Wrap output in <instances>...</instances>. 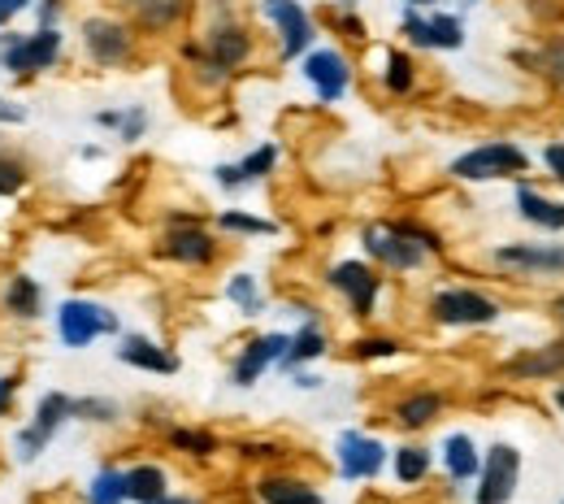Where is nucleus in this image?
<instances>
[{
	"label": "nucleus",
	"mask_w": 564,
	"mask_h": 504,
	"mask_svg": "<svg viewBox=\"0 0 564 504\" xmlns=\"http://www.w3.org/2000/svg\"><path fill=\"white\" fill-rule=\"evenodd\" d=\"M261 57L257 26L243 13L205 18L200 31L178 40V66L196 96H221L239 74H248Z\"/></svg>",
	"instance_id": "obj_1"
},
{
	"label": "nucleus",
	"mask_w": 564,
	"mask_h": 504,
	"mask_svg": "<svg viewBox=\"0 0 564 504\" xmlns=\"http://www.w3.org/2000/svg\"><path fill=\"white\" fill-rule=\"evenodd\" d=\"M356 248L387 279H417L447 261V235L422 214L369 217L356 226Z\"/></svg>",
	"instance_id": "obj_2"
},
{
	"label": "nucleus",
	"mask_w": 564,
	"mask_h": 504,
	"mask_svg": "<svg viewBox=\"0 0 564 504\" xmlns=\"http://www.w3.org/2000/svg\"><path fill=\"white\" fill-rule=\"evenodd\" d=\"M226 257V239L213 230V217L200 210H165L152 239V261L174 266L183 275H209Z\"/></svg>",
	"instance_id": "obj_3"
},
{
	"label": "nucleus",
	"mask_w": 564,
	"mask_h": 504,
	"mask_svg": "<svg viewBox=\"0 0 564 504\" xmlns=\"http://www.w3.org/2000/svg\"><path fill=\"white\" fill-rule=\"evenodd\" d=\"M508 304L482 283H434L422 300V318L430 331H447V335H474V331H491L503 322Z\"/></svg>",
	"instance_id": "obj_4"
},
{
	"label": "nucleus",
	"mask_w": 564,
	"mask_h": 504,
	"mask_svg": "<svg viewBox=\"0 0 564 504\" xmlns=\"http://www.w3.org/2000/svg\"><path fill=\"white\" fill-rule=\"evenodd\" d=\"M322 288L339 300V309L352 318L356 326H373L382 318L391 279L369 261V257H330L322 266Z\"/></svg>",
	"instance_id": "obj_5"
},
{
	"label": "nucleus",
	"mask_w": 564,
	"mask_h": 504,
	"mask_svg": "<svg viewBox=\"0 0 564 504\" xmlns=\"http://www.w3.org/2000/svg\"><path fill=\"white\" fill-rule=\"evenodd\" d=\"M78 57L91 66V71L105 74H122L135 71L143 57V35L122 18V13H83L78 18Z\"/></svg>",
	"instance_id": "obj_6"
},
{
	"label": "nucleus",
	"mask_w": 564,
	"mask_h": 504,
	"mask_svg": "<svg viewBox=\"0 0 564 504\" xmlns=\"http://www.w3.org/2000/svg\"><path fill=\"white\" fill-rule=\"evenodd\" d=\"M534 170V157L521 140H508V136H495V140H478V144L460 148L452 161H447V179L460 183V187H491V183H517V179H530Z\"/></svg>",
	"instance_id": "obj_7"
},
{
	"label": "nucleus",
	"mask_w": 564,
	"mask_h": 504,
	"mask_svg": "<svg viewBox=\"0 0 564 504\" xmlns=\"http://www.w3.org/2000/svg\"><path fill=\"white\" fill-rule=\"evenodd\" d=\"M70 35L62 26H31V31H0V74L13 83H35L66 66Z\"/></svg>",
	"instance_id": "obj_8"
},
{
	"label": "nucleus",
	"mask_w": 564,
	"mask_h": 504,
	"mask_svg": "<svg viewBox=\"0 0 564 504\" xmlns=\"http://www.w3.org/2000/svg\"><path fill=\"white\" fill-rule=\"evenodd\" d=\"M122 331H127L122 326V313L109 300H100V296L74 291V296H62L53 304V335H57V344L66 353H87L91 344L118 340Z\"/></svg>",
	"instance_id": "obj_9"
},
{
	"label": "nucleus",
	"mask_w": 564,
	"mask_h": 504,
	"mask_svg": "<svg viewBox=\"0 0 564 504\" xmlns=\"http://www.w3.org/2000/svg\"><path fill=\"white\" fill-rule=\"evenodd\" d=\"M487 266L512 283H564V239H499L487 248Z\"/></svg>",
	"instance_id": "obj_10"
},
{
	"label": "nucleus",
	"mask_w": 564,
	"mask_h": 504,
	"mask_svg": "<svg viewBox=\"0 0 564 504\" xmlns=\"http://www.w3.org/2000/svg\"><path fill=\"white\" fill-rule=\"evenodd\" d=\"M74 422V396L70 392H62V387H48V392H40L35 396V405H31V414L13 427L9 435V457L18 461V465H35L57 439L62 431Z\"/></svg>",
	"instance_id": "obj_11"
},
{
	"label": "nucleus",
	"mask_w": 564,
	"mask_h": 504,
	"mask_svg": "<svg viewBox=\"0 0 564 504\" xmlns=\"http://www.w3.org/2000/svg\"><path fill=\"white\" fill-rule=\"evenodd\" d=\"M295 71L304 78V87L313 92V105H322V109L344 105L356 92V78H360V66H356L352 49H344V44H335V40L308 49V53L295 62Z\"/></svg>",
	"instance_id": "obj_12"
},
{
	"label": "nucleus",
	"mask_w": 564,
	"mask_h": 504,
	"mask_svg": "<svg viewBox=\"0 0 564 504\" xmlns=\"http://www.w3.org/2000/svg\"><path fill=\"white\" fill-rule=\"evenodd\" d=\"M395 35L417 57L422 53H443L447 57V53H460L469 44V22H465L460 9H447V4H438V9H409L404 4L400 22H395Z\"/></svg>",
	"instance_id": "obj_13"
},
{
	"label": "nucleus",
	"mask_w": 564,
	"mask_h": 504,
	"mask_svg": "<svg viewBox=\"0 0 564 504\" xmlns=\"http://www.w3.org/2000/svg\"><path fill=\"white\" fill-rule=\"evenodd\" d=\"M257 18L270 26L279 66H295L308 49L322 44V22L304 0H257Z\"/></svg>",
	"instance_id": "obj_14"
},
{
	"label": "nucleus",
	"mask_w": 564,
	"mask_h": 504,
	"mask_svg": "<svg viewBox=\"0 0 564 504\" xmlns=\"http://www.w3.org/2000/svg\"><path fill=\"white\" fill-rule=\"evenodd\" d=\"M387 461H391V443L369 427H344L335 435V448H330V465L339 474V483H378L387 474Z\"/></svg>",
	"instance_id": "obj_15"
},
{
	"label": "nucleus",
	"mask_w": 564,
	"mask_h": 504,
	"mask_svg": "<svg viewBox=\"0 0 564 504\" xmlns=\"http://www.w3.org/2000/svg\"><path fill=\"white\" fill-rule=\"evenodd\" d=\"M521 474H525V452L508 439H495L482 448V470L474 479L469 504H512L521 492Z\"/></svg>",
	"instance_id": "obj_16"
},
{
	"label": "nucleus",
	"mask_w": 564,
	"mask_h": 504,
	"mask_svg": "<svg viewBox=\"0 0 564 504\" xmlns=\"http://www.w3.org/2000/svg\"><path fill=\"white\" fill-rule=\"evenodd\" d=\"M452 409V392L438 387V383H413V387H400L391 400H387V422L400 435H425L434 431Z\"/></svg>",
	"instance_id": "obj_17"
},
{
	"label": "nucleus",
	"mask_w": 564,
	"mask_h": 504,
	"mask_svg": "<svg viewBox=\"0 0 564 504\" xmlns=\"http://www.w3.org/2000/svg\"><path fill=\"white\" fill-rule=\"evenodd\" d=\"M286 335L291 331H252L226 365V383L235 392H252L257 383H265L270 374H279L282 357H286Z\"/></svg>",
	"instance_id": "obj_18"
},
{
	"label": "nucleus",
	"mask_w": 564,
	"mask_h": 504,
	"mask_svg": "<svg viewBox=\"0 0 564 504\" xmlns=\"http://www.w3.org/2000/svg\"><path fill=\"white\" fill-rule=\"evenodd\" d=\"M248 501L252 504H330L322 483L295 465H274V470H257L248 483Z\"/></svg>",
	"instance_id": "obj_19"
},
{
	"label": "nucleus",
	"mask_w": 564,
	"mask_h": 504,
	"mask_svg": "<svg viewBox=\"0 0 564 504\" xmlns=\"http://www.w3.org/2000/svg\"><path fill=\"white\" fill-rule=\"evenodd\" d=\"M118 13L143 40H170V35H183L192 26L196 0H118Z\"/></svg>",
	"instance_id": "obj_20"
},
{
	"label": "nucleus",
	"mask_w": 564,
	"mask_h": 504,
	"mask_svg": "<svg viewBox=\"0 0 564 504\" xmlns=\"http://www.w3.org/2000/svg\"><path fill=\"white\" fill-rule=\"evenodd\" d=\"M0 318L13 326H35L48 318V288L31 270L13 266L0 275Z\"/></svg>",
	"instance_id": "obj_21"
},
{
	"label": "nucleus",
	"mask_w": 564,
	"mask_h": 504,
	"mask_svg": "<svg viewBox=\"0 0 564 504\" xmlns=\"http://www.w3.org/2000/svg\"><path fill=\"white\" fill-rule=\"evenodd\" d=\"M113 357H118V365H127L135 374H148V378H174L183 369L178 348H170L165 340H156L148 331H122L113 340Z\"/></svg>",
	"instance_id": "obj_22"
},
{
	"label": "nucleus",
	"mask_w": 564,
	"mask_h": 504,
	"mask_svg": "<svg viewBox=\"0 0 564 504\" xmlns=\"http://www.w3.org/2000/svg\"><path fill=\"white\" fill-rule=\"evenodd\" d=\"M373 83H378V92H382L387 100H395V105L417 100V96H422V83H425L422 57H417L413 49H404V44H387V49H378Z\"/></svg>",
	"instance_id": "obj_23"
},
{
	"label": "nucleus",
	"mask_w": 564,
	"mask_h": 504,
	"mask_svg": "<svg viewBox=\"0 0 564 504\" xmlns=\"http://www.w3.org/2000/svg\"><path fill=\"white\" fill-rule=\"evenodd\" d=\"M499 378L503 383H521V387L564 378V335L561 340H547V344H530V348L508 353V357L499 361Z\"/></svg>",
	"instance_id": "obj_24"
},
{
	"label": "nucleus",
	"mask_w": 564,
	"mask_h": 504,
	"mask_svg": "<svg viewBox=\"0 0 564 504\" xmlns=\"http://www.w3.org/2000/svg\"><path fill=\"white\" fill-rule=\"evenodd\" d=\"M508 62L521 74H534L552 96H564V31H547L525 49H512Z\"/></svg>",
	"instance_id": "obj_25"
},
{
	"label": "nucleus",
	"mask_w": 564,
	"mask_h": 504,
	"mask_svg": "<svg viewBox=\"0 0 564 504\" xmlns=\"http://www.w3.org/2000/svg\"><path fill=\"white\" fill-rule=\"evenodd\" d=\"M512 214L539 235H564V196H552L534 179L512 183Z\"/></svg>",
	"instance_id": "obj_26"
},
{
	"label": "nucleus",
	"mask_w": 564,
	"mask_h": 504,
	"mask_svg": "<svg viewBox=\"0 0 564 504\" xmlns=\"http://www.w3.org/2000/svg\"><path fill=\"white\" fill-rule=\"evenodd\" d=\"M438 470V457L434 448L425 443L422 435H404L400 443H391V461H387V474L400 492H422L425 483L434 479Z\"/></svg>",
	"instance_id": "obj_27"
},
{
	"label": "nucleus",
	"mask_w": 564,
	"mask_h": 504,
	"mask_svg": "<svg viewBox=\"0 0 564 504\" xmlns=\"http://www.w3.org/2000/svg\"><path fill=\"white\" fill-rule=\"evenodd\" d=\"M335 353V335H330V322L326 318H304L291 326L286 335V357H282L279 374H295V369H313Z\"/></svg>",
	"instance_id": "obj_28"
},
{
	"label": "nucleus",
	"mask_w": 564,
	"mask_h": 504,
	"mask_svg": "<svg viewBox=\"0 0 564 504\" xmlns=\"http://www.w3.org/2000/svg\"><path fill=\"white\" fill-rule=\"evenodd\" d=\"M434 457H438V470L447 479V492L469 487L478 479V470H482V443H478V435L469 431H447L438 439Z\"/></svg>",
	"instance_id": "obj_29"
},
{
	"label": "nucleus",
	"mask_w": 564,
	"mask_h": 504,
	"mask_svg": "<svg viewBox=\"0 0 564 504\" xmlns=\"http://www.w3.org/2000/svg\"><path fill=\"white\" fill-rule=\"evenodd\" d=\"M161 443H165V452H174V457H183L192 465H213L226 452L221 435L213 431V427H200V422H165L161 427Z\"/></svg>",
	"instance_id": "obj_30"
},
{
	"label": "nucleus",
	"mask_w": 564,
	"mask_h": 504,
	"mask_svg": "<svg viewBox=\"0 0 564 504\" xmlns=\"http://www.w3.org/2000/svg\"><path fill=\"white\" fill-rule=\"evenodd\" d=\"M344 357L352 365H391V361L409 357V340L395 331H382V326H360L344 344Z\"/></svg>",
	"instance_id": "obj_31"
},
{
	"label": "nucleus",
	"mask_w": 564,
	"mask_h": 504,
	"mask_svg": "<svg viewBox=\"0 0 564 504\" xmlns=\"http://www.w3.org/2000/svg\"><path fill=\"white\" fill-rule=\"evenodd\" d=\"M213 230L221 239H235V244H257V239H279L282 235V222L270 214H257V210H217L213 214Z\"/></svg>",
	"instance_id": "obj_32"
},
{
	"label": "nucleus",
	"mask_w": 564,
	"mask_h": 504,
	"mask_svg": "<svg viewBox=\"0 0 564 504\" xmlns=\"http://www.w3.org/2000/svg\"><path fill=\"white\" fill-rule=\"evenodd\" d=\"M221 300L243 318V322H257L270 313V291H265V279L257 270H230L221 279Z\"/></svg>",
	"instance_id": "obj_33"
},
{
	"label": "nucleus",
	"mask_w": 564,
	"mask_h": 504,
	"mask_svg": "<svg viewBox=\"0 0 564 504\" xmlns=\"http://www.w3.org/2000/svg\"><path fill=\"white\" fill-rule=\"evenodd\" d=\"M174 492V479L165 461H131L127 465V504H161Z\"/></svg>",
	"instance_id": "obj_34"
},
{
	"label": "nucleus",
	"mask_w": 564,
	"mask_h": 504,
	"mask_svg": "<svg viewBox=\"0 0 564 504\" xmlns=\"http://www.w3.org/2000/svg\"><path fill=\"white\" fill-rule=\"evenodd\" d=\"M235 457L252 470H274L295 457V448L279 435H243V439H235Z\"/></svg>",
	"instance_id": "obj_35"
},
{
	"label": "nucleus",
	"mask_w": 564,
	"mask_h": 504,
	"mask_svg": "<svg viewBox=\"0 0 564 504\" xmlns=\"http://www.w3.org/2000/svg\"><path fill=\"white\" fill-rule=\"evenodd\" d=\"M83 504H127V465L100 461L83 483Z\"/></svg>",
	"instance_id": "obj_36"
},
{
	"label": "nucleus",
	"mask_w": 564,
	"mask_h": 504,
	"mask_svg": "<svg viewBox=\"0 0 564 504\" xmlns=\"http://www.w3.org/2000/svg\"><path fill=\"white\" fill-rule=\"evenodd\" d=\"M122 418H127V409H122V400H113V396H100V392L74 396V422H83V427L109 431V427H118Z\"/></svg>",
	"instance_id": "obj_37"
},
{
	"label": "nucleus",
	"mask_w": 564,
	"mask_h": 504,
	"mask_svg": "<svg viewBox=\"0 0 564 504\" xmlns=\"http://www.w3.org/2000/svg\"><path fill=\"white\" fill-rule=\"evenodd\" d=\"M235 161H239V170H243L248 187H261V183H270V179L279 174L282 144H279V140H261V144H252L243 157H235Z\"/></svg>",
	"instance_id": "obj_38"
},
{
	"label": "nucleus",
	"mask_w": 564,
	"mask_h": 504,
	"mask_svg": "<svg viewBox=\"0 0 564 504\" xmlns=\"http://www.w3.org/2000/svg\"><path fill=\"white\" fill-rule=\"evenodd\" d=\"M31 183H35L31 161L9 144H0V201H22L31 192Z\"/></svg>",
	"instance_id": "obj_39"
},
{
	"label": "nucleus",
	"mask_w": 564,
	"mask_h": 504,
	"mask_svg": "<svg viewBox=\"0 0 564 504\" xmlns=\"http://www.w3.org/2000/svg\"><path fill=\"white\" fill-rule=\"evenodd\" d=\"M148 131H152V109L140 105V100H131V105L118 109V127H113L109 140H118L122 148H135L148 140Z\"/></svg>",
	"instance_id": "obj_40"
},
{
	"label": "nucleus",
	"mask_w": 564,
	"mask_h": 504,
	"mask_svg": "<svg viewBox=\"0 0 564 504\" xmlns=\"http://www.w3.org/2000/svg\"><path fill=\"white\" fill-rule=\"evenodd\" d=\"M326 26H330L335 44H344V49H365V44H369V22L360 18V9H335V4H330Z\"/></svg>",
	"instance_id": "obj_41"
},
{
	"label": "nucleus",
	"mask_w": 564,
	"mask_h": 504,
	"mask_svg": "<svg viewBox=\"0 0 564 504\" xmlns=\"http://www.w3.org/2000/svg\"><path fill=\"white\" fill-rule=\"evenodd\" d=\"M209 174H213V187H217L221 196H230V201H239L243 192H252L248 179H243V170H239V161H217Z\"/></svg>",
	"instance_id": "obj_42"
},
{
	"label": "nucleus",
	"mask_w": 564,
	"mask_h": 504,
	"mask_svg": "<svg viewBox=\"0 0 564 504\" xmlns=\"http://www.w3.org/2000/svg\"><path fill=\"white\" fill-rule=\"evenodd\" d=\"M31 122V105L13 92H0V131H18Z\"/></svg>",
	"instance_id": "obj_43"
},
{
	"label": "nucleus",
	"mask_w": 564,
	"mask_h": 504,
	"mask_svg": "<svg viewBox=\"0 0 564 504\" xmlns=\"http://www.w3.org/2000/svg\"><path fill=\"white\" fill-rule=\"evenodd\" d=\"M18 400H22V369H0V422L18 414Z\"/></svg>",
	"instance_id": "obj_44"
},
{
	"label": "nucleus",
	"mask_w": 564,
	"mask_h": 504,
	"mask_svg": "<svg viewBox=\"0 0 564 504\" xmlns=\"http://www.w3.org/2000/svg\"><path fill=\"white\" fill-rule=\"evenodd\" d=\"M539 165H543V174L564 192V140H543V148H539Z\"/></svg>",
	"instance_id": "obj_45"
},
{
	"label": "nucleus",
	"mask_w": 564,
	"mask_h": 504,
	"mask_svg": "<svg viewBox=\"0 0 564 504\" xmlns=\"http://www.w3.org/2000/svg\"><path fill=\"white\" fill-rule=\"evenodd\" d=\"M66 4H70V0H35V9H31L35 26H62V18H66Z\"/></svg>",
	"instance_id": "obj_46"
},
{
	"label": "nucleus",
	"mask_w": 564,
	"mask_h": 504,
	"mask_svg": "<svg viewBox=\"0 0 564 504\" xmlns=\"http://www.w3.org/2000/svg\"><path fill=\"white\" fill-rule=\"evenodd\" d=\"M286 383H291L295 392H322V387H326V378L317 374V365H313V369H295V374H286Z\"/></svg>",
	"instance_id": "obj_47"
},
{
	"label": "nucleus",
	"mask_w": 564,
	"mask_h": 504,
	"mask_svg": "<svg viewBox=\"0 0 564 504\" xmlns=\"http://www.w3.org/2000/svg\"><path fill=\"white\" fill-rule=\"evenodd\" d=\"M196 13L221 18V13H239V0H196Z\"/></svg>",
	"instance_id": "obj_48"
},
{
	"label": "nucleus",
	"mask_w": 564,
	"mask_h": 504,
	"mask_svg": "<svg viewBox=\"0 0 564 504\" xmlns=\"http://www.w3.org/2000/svg\"><path fill=\"white\" fill-rule=\"evenodd\" d=\"M547 318H552V322L561 326V335H564V288L547 296Z\"/></svg>",
	"instance_id": "obj_49"
},
{
	"label": "nucleus",
	"mask_w": 564,
	"mask_h": 504,
	"mask_svg": "<svg viewBox=\"0 0 564 504\" xmlns=\"http://www.w3.org/2000/svg\"><path fill=\"white\" fill-rule=\"evenodd\" d=\"M0 9L9 13V22H18V18H26L35 9V0H0Z\"/></svg>",
	"instance_id": "obj_50"
},
{
	"label": "nucleus",
	"mask_w": 564,
	"mask_h": 504,
	"mask_svg": "<svg viewBox=\"0 0 564 504\" xmlns=\"http://www.w3.org/2000/svg\"><path fill=\"white\" fill-rule=\"evenodd\" d=\"M547 405H552V409L564 418V378H556V383L547 387Z\"/></svg>",
	"instance_id": "obj_51"
},
{
	"label": "nucleus",
	"mask_w": 564,
	"mask_h": 504,
	"mask_svg": "<svg viewBox=\"0 0 564 504\" xmlns=\"http://www.w3.org/2000/svg\"><path fill=\"white\" fill-rule=\"evenodd\" d=\"M74 157H78V161H105V148H100V144H78V148H74Z\"/></svg>",
	"instance_id": "obj_52"
},
{
	"label": "nucleus",
	"mask_w": 564,
	"mask_h": 504,
	"mask_svg": "<svg viewBox=\"0 0 564 504\" xmlns=\"http://www.w3.org/2000/svg\"><path fill=\"white\" fill-rule=\"evenodd\" d=\"M161 504H205V501H200V496H192V492H170Z\"/></svg>",
	"instance_id": "obj_53"
},
{
	"label": "nucleus",
	"mask_w": 564,
	"mask_h": 504,
	"mask_svg": "<svg viewBox=\"0 0 564 504\" xmlns=\"http://www.w3.org/2000/svg\"><path fill=\"white\" fill-rule=\"evenodd\" d=\"M447 9H460V13H469V9H478V4H487V0H443Z\"/></svg>",
	"instance_id": "obj_54"
},
{
	"label": "nucleus",
	"mask_w": 564,
	"mask_h": 504,
	"mask_svg": "<svg viewBox=\"0 0 564 504\" xmlns=\"http://www.w3.org/2000/svg\"><path fill=\"white\" fill-rule=\"evenodd\" d=\"M400 4H409V9H438L443 0H400Z\"/></svg>",
	"instance_id": "obj_55"
},
{
	"label": "nucleus",
	"mask_w": 564,
	"mask_h": 504,
	"mask_svg": "<svg viewBox=\"0 0 564 504\" xmlns=\"http://www.w3.org/2000/svg\"><path fill=\"white\" fill-rule=\"evenodd\" d=\"M335 9H360V0H330Z\"/></svg>",
	"instance_id": "obj_56"
},
{
	"label": "nucleus",
	"mask_w": 564,
	"mask_h": 504,
	"mask_svg": "<svg viewBox=\"0 0 564 504\" xmlns=\"http://www.w3.org/2000/svg\"><path fill=\"white\" fill-rule=\"evenodd\" d=\"M0 144H4V131H0Z\"/></svg>",
	"instance_id": "obj_57"
},
{
	"label": "nucleus",
	"mask_w": 564,
	"mask_h": 504,
	"mask_svg": "<svg viewBox=\"0 0 564 504\" xmlns=\"http://www.w3.org/2000/svg\"><path fill=\"white\" fill-rule=\"evenodd\" d=\"M561 504H564V501H561Z\"/></svg>",
	"instance_id": "obj_58"
}]
</instances>
